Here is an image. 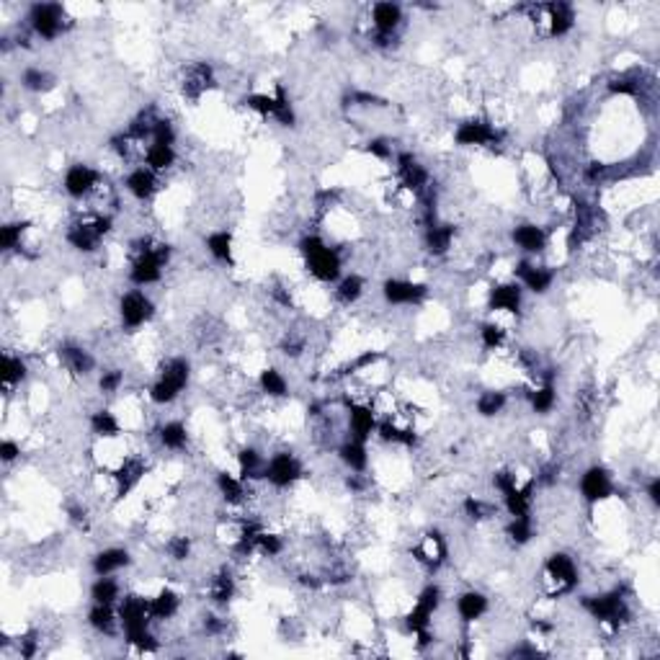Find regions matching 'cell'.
Masks as SVG:
<instances>
[{
	"instance_id": "1",
	"label": "cell",
	"mask_w": 660,
	"mask_h": 660,
	"mask_svg": "<svg viewBox=\"0 0 660 660\" xmlns=\"http://www.w3.org/2000/svg\"><path fill=\"white\" fill-rule=\"evenodd\" d=\"M297 250L305 261L307 274L320 284H336L344 276V253L328 245L322 235L307 233L297 243Z\"/></svg>"
},
{
	"instance_id": "2",
	"label": "cell",
	"mask_w": 660,
	"mask_h": 660,
	"mask_svg": "<svg viewBox=\"0 0 660 660\" xmlns=\"http://www.w3.org/2000/svg\"><path fill=\"white\" fill-rule=\"evenodd\" d=\"M191 382V362L186 356H171L165 359L155 371V379L147 387V400L153 405H173Z\"/></svg>"
},
{
	"instance_id": "3",
	"label": "cell",
	"mask_w": 660,
	"mask_h": 660,
	"mask_svg": "<svg viewBox=\"0 0 660 660\" xmlns=\"http://www.w3.org/2000/svg\"><path fill=\"white\" fill-rule=\"evenodd\" d=\"M581 607L591 619H596L601 627H608L611 632H619L632 619L630 601H627L622 588H611V591H604V593L583 596Z\"/></svg>"
},
{
	"instance_id": "4",
	"label": "cell",
	"mask_w": 660,
	"mask_h": 660,
	"mask_svg": "<svg viewBox=\"0 0 660 660\" xmlns=\"http://www.w3.org/2000/svg\"><path fill=\"white\" fill-rule=\"evenodd\" d=\"M27 27L31 36L44 39V42H57L73 27V19L68 16V8L60 3H36L28 8Z\"/></svg>"
},
{
	"instance_id": "5",
	"label": "cell",
	"mask_w": 660,
	"mask_h": 660,
	"mask_svg": "<svg viewBox=\"0 0 660 660\" xmlns=\"http://www.w3.org/2000/svg\"><path fill=\"white\" fill-rule=\"evenodd\" d=\"M581 583V570L576 557L568 553H555L545 562V591L550 599H560L565 593H573Z\"/></svg>"
},
{
	"instance_id": "6",
	"label": "cell",
	"mask_w": 660,
	"mask_h": 660,
	"mask_svg": "<svg viewBox=\"0 0 660 660\" xmlns=\"http://www.w3.org/2000/svg\"><path fill=\"white\" fill-rule=\"evenodd\" d=\"M305 477V465L291 449H279L266 454L264 485L274 490H290Z\"/></svg>"
},
{
	"instance_id": "7",
	"label": "cell",
	"mask_w": 660,
	"mask_h": 660,
	"mask_svg": "<svg viewBox=\"0 0 660 660\" xmlns=\"http://www.w3.org/2000/svg\"><path fill=\"white\" fill-rule=\"evenodd\" d=\"M116 315L124 330L137 333L142 330L153 317H155V302L150 299V294L145 290H127L124 294H119L116 299Z\"/></svg>"
},
{
	"instance_id": "8",
	"label": "cell",
	"mask_w": 660,
	"mask_h": 660,
	"mask_svg": "<svg viewBox=\"0 0 660 660\" xmlns=\"http://www.w3.org/2000/svg\"><path fill=\"white\" fill-rule=\"evenodd\" d=\"M405 24V11L397 3H374L370 5V27H371V42L382 50H390L393 42L397 39V31Z\"/></svg>"
},
{
	"instance_id": "9",
	"label": "cell",
	"mask_w": 660,
	"mask_h": 660,
	"mask_svg": "<svg viewBox=\"0 0 660 660\" xmlns=\"http://www.w3.org/2000/svg\"><path fill=\"white\" fill-rule=\"evenodd\" d=\"M104 186V173L96 171L88 163H73L65 168L62 176V191L73 199V202H88L93 199Z\"/></svg>"
},
{
	"instance_id": "10",
	"label": "cell",
	"mask_w": 660,
	"mask_h": 660,
	"mask_svg": "<svg viewBox=\"0 0 660 660\" xmlns=\"http://www.w3.org/2000/svg\"><path fill=\"white\" fill-rule=\"evenodd\" d=\"M503 137H505V134H503L493 122L473 116V119H467V122H462V124L457 127L454 142H457L459 147H496V145H501Z\"/></svg>"
},
{
	"instance_id": "11",
	"label": "cell",
	"mask_w": 660,
	"mask_h": 660,
	"mask_svg": "<svg viewBox=\"0 0 660 660\" xmlns=\"http://www.w3.org/2000/svg\"><path fill=\"white\" fill-rule=\"evenodd\" d=\"M425 297H428V287L421 282L402 279V276H390L382 282V299L390 307H418Z\"/></svg>"
},
{
	"instance_id": "12",
	"label": "cell",
	"mask_w": 660,
	"mask_h": 660,
	"mask_svg": "<svg viewBox=\"0 0 660 660\" xmlns=\"http://www.w3.org/2000/svg\"><path fill=\"white\" fill-rule=\"evenodd\" d=\"M513 279L521 284V290L531 291V294H547L555 284L557 274L553 266L537 264L534 258H521L516 268H513Z\"/></svg>"
},
{
	"instance_id": "13",
	"label": "cell",
	"mask_w": 660,
	"mask_h": 660,
	"mask_svg": "<svg viewBox=\"0 0 660 660\" xmlns=\"http://www.w3.org/2000/svg\"><path fill=\"white\" fill-rule=\"evenodd\" d=\"M578 490H581V498L588 505H599V503L608 501L616 490L611 473L601 465H593L588 470H583L581 480H578Z\"/></svg>"
},
{
	"instance_id": "14",
	"label": "cell",
	"mask_w": 660,
	"mask_h": 660,
	"mask_svg": "<svg viewBox=\"0 0 660 660\" xmlns=\"http://www.w3.org/2000/svg\"><path fill=\"white\" fill-rule=\"evenodd\" d=\"M413 560H416L418 565H423L428 573L441 570V565L449 560V545H447L444 534L436 531V529L425 531L421 537V542L413 547Z\"/></svg>"
},
{
	"instance_id": "15",
	"label": "cell",
	"mask_w": 660,
	"mask_h": 660,
	"mask_svg": "<svg viewBox=\"0 0 660 660\" xmlns=\"http://www.w3.org/2000/svg\"><path fill=\"white\" fill-rule=\"evenodd\" d=\"M524 294L521 284L516 279L498 282L488 290V310L490 313H505V315H521L524 307Z\"/></svg>"
},
{
	"instance_id": "16",
	"label": "cell",
	"mask_w": 660,
	"mask_h": 660,
	"mask_svg": "<svg viewBox=\"0 0 660 660\" xmlns=\"http://www.w3.org/2000/svg\"><path fill=\"white\" fill-rule=\"evenodd\" d=\"M57 362H60L62 371H68L70 377H78V379L93 374L96 367H99L93 351H88L85 346L73 344V341L60 344V348H57Z\"/></svg>"
},
{
	"instance_id": "17",
	"label": "cell",
	"mask_w": 660,
	"mask_h": 660,
	"mask_svg": "<svg viewBox=\"0 0 660 660\" xmlns=\"http://www.w3.org/2000/svg\"><path fill=\"white\" fill-rule=\"evenodd\" d=\"M511 245L516 250H521L527 258H534V256H542L547 250L550 233H547V227H542L537 222H519L511 230Z\"/></svg>"
},
{
	"instance_id": "18",
	"label": "cell",
	"mask_w": 660,
	"mask_h": 660,
	"mask_svg": "<svg viewBox=\"0 0 660 660\" xmlns=\"http://www.w3.org/2000/svg\"><path fill=\"white\" fill-rule=\"evenodd\" d=\"M124 191L132 196L134 202L145 204V202H153L155 194L160 191V176L153 173L147 165H134L132 171L124 176Z\"/></svg>"
},
{
	"instance_id": "19",
	"label": "cell",
	"mask_w": 660,
	"mask_h": 660,
	"mask_svg": "<svg viewBox=\"0 0 660 660\" xmlns=\"http://www.w3.org/2000/svg\"><path fill=\"white\" fill-rule=\"evenodd\" d=\"M28 379V364L27 359L11 348H5L0 354V385L5 395H13V390H19Z\"/></svg>"
},
{
	"instance_id": "20",
	"label": "cell",
	"mask_w": 660,
	"mask_h": 660,
	"mask_svg": "<svg viewBox=\"0 0 660 660\" xmlns=\"http://www.w3.org/2000/svg\"><path fill=\"white\" fill-rule=\"evenodd\" d=\"M454 240H457V227L451 222H433L428 227H423V248L428 256L433 258H444L454 248Z\"/></svg>"
},
{
	"instance_id": "21",
	"label": "cell",
	"mask_w": 660,
	"mask_h": 660,
	"mask_svg": "<svg viewBox=\"0 0 660 660\" xmlns=\"http://www.w3.org/2000/svg\"><path fill=\"white\" fill-rule=\"evenodd\" d=\"M132 562V553L127 547H104V550H99L93 555V560H91V570H93L96 578L99 576H119Z\"/></svg>"
},
{
	"instance_id": "22",
	"label": "cell",
	"mask_w": 660,
	"mask_h": 660,
	"mask_svg": "<svg viewBox=\"0 0 660 660\" xmlns=\"http://www.w3.org/2000/svg\"><path fill=\"white\" fill-rule=\"evenodd\" d=\"M454 608H457V616H459L462 624H475L490 611V599L477 588H467V591H462L457 596Z\"/></svg>"
},
{
	"instance_id": "23",
	"label": "cell",
	"mask_w": 660,
	"mask_h": 660,
	"mask_svg": "<svg viewBox=\"0 0 660 660\" xmlns=\"http://www.w3.org/2000/svg\"><path fill=\"white\" fill-rule=\"evenodd\" d=\"M336 457H338V462L344 465L348 473H356V475H367L370 473V444H364V441L344 439L336 447Z\"/></svg>"
},
{
	"instance_id": "24",
	"label": "cell",
	"mask_w": 660,
	"mask_h": 660,
	"mask_svg": "<svg viewBox=\"0 0 660 660\" xmlns=\"http://www.w3.org/2000/svg\"><path fill=\"white\" fill-rule=\"evenodd\" d=\"M155 439H158L160 449L171 451V454H181V451L188 449L191 444V433H188V425L179 418L173 421L160 423L155 428Z\"/></svg>"
},
{
	"instance_id": "25",
	"label": "cell",
	"mask_w": 660,
	"mask_h": 660,
	"mask_svg": "<svg viewBox=\"0 0 660 660\" xmlns=\"http://www.w3.org/2000/svg\"><path fill=\"white\" fill-rule=\"evenodd\" d=\"M88 431L101 441H116L122 436L124 425H122V418L111 408H96L88 416Z\"/></svg>"
},
{
	"instance_id": "26",
	"label": "cell",
	"mask_w": 660,
	"mask_h": 660,
	"mask_svg": "<svg viewBox=\"0 0 660 660\" xmlns=\"http://www.w3.org/2000/svg\"><path fill=\"white\" fill-rule=\"evenodd\" d=\"M181 604H184L181 593H179V591H173L171 585H163L158 593L150 599V614H153V622H155V624H160V622H171L173 616H179Z\"/></svg>"
},
{
	"instance_id": "27",
	"label": "cell",
	"mask_w": 660,
	"mask_h": 660,
	"mask_svg": "<svg viewBox=\"0 0 660 660\" xmlns=\"http://www.w3.org/2000/svg\"><path fill=\"white\" fill-rule=\"evenodd\" d=\"M88 627L101 637H116L122 632L119 624V611L111 604H93L88 611Z\"/></svg>"
},
{
	"instance_id": "28",
	"label": "cell",
	"mask_w": 660,
	"mask_h": 660,
	"mask_svg": "<svg viewBox=\"0 0 660 660\" xmlns=\"http://www.w3.org/2000/svg\"><path fill=\"white\" fill-rule=\"evenodd\" d=\"M179 163V150L173 145H158V142H147L142 150V165H147L153 173H168L173 165Z\"/></svg>"
},
{
	"instance_id": "29",
	"label": "cell",
	"mask_w": 660,
	"mask_h": 660,
	"mask_svg": "<svg viewBox=\"0 0 660 660\" xmlns=\"http://www.w3.org/2000/svg\"><path fill=\"white\" fill-rule=\"evenodd\" d=\"M204 250L211 256V261L225 266L235 264V240L230 230H211L204 238Z\"/></svg>"
},
{
	"instance_id": "30",
	"label": "cell",
	"mask_w": 660,
	"mask_h": 660,
	"mask_svg": "<svg viewBox=\"0 0 660 660\" xmlns=\"http://www.w3.org/2000/svg\"><path fill=\"white\" fill-rule=\"evenodd\" d=\"M258 390L264 393L268 400H287L291 395V387H290V379H287V374L282 370H276V367H266V370L258 371Z\"/></svg>"
},
{
	"instance_id": "31",
	"label": "cell",
	"mask_w": 660,
	"mask_h": 660,
	"mask_svg": "<svg viewBox=\"0 0 660 660\" xmlns=\"http://www.w3.org/2000/svg\"><path fill=\"white\" fill-rule=\"evenodd\" d=\"M19 85L28 91V93H50L57 85V78H54L50 70L39 68V65H28L21 70L19 76Z\"/></svg>"
},
{
	"instance_id": "32",
	"label": "cell",
	"mask_w": 660,
	"mask_h": 660,
	"mask_svg": "<svg viewBox=\"0 0 660 660\" xmlns=\"http://www.w3.org/2000/svg\"><path fill=\"white\" fill-rule=\"evenodd\" d=\"M124 588H122V581L116 578V576H99L93 585H91V601L93 604H111V607H116L119 601H122V593Z\"/></svg>"
},
{
	"instance_id": "33",
	"label": "cell",
	"mask_w": 660,
	"mask_h": 660,
	"mask_svg": "<svg viewBox=\"0 0 660 660\" xmlns=\"http://www.w3.org/2000/svg\"><path fill=\"white\" fill-rule=\"evenodd\" d=\"M364 291H367V282H364L362 274H344L336 282V299L344 307H354L364 297Z\"/></svg>"
},
{
	"instance_id": "34",
	"label": "cell",
	"mask_w": 660,
	"mask_h": 660,
	"mask_svg": "<svg viewBox=\"0 0 660 660\" xmlns=\"http://www.w3.org/2000/svg\"><path fill=\"white\" fill-rule=\"evenodd\" d=\"M28 230H31V222L28 219H13V222H5L0 227V248L3 253H19L27 243Z\"/></svg>"
},
{
	"instance_id": "35",
	"label": "cell",
	"mask_w": 660,
	"mask_h": 660,
	"mask_svg": "<svg viewBox=\"0 0 660 660\" xmlns=\"http://www.w3.org/2000/svg\"><path fill=\"white\" fill-rule=\"evenodd\" d=\"M508 402H511L508 393H503V390H485V393L477 395L475 410L480 418H496V416H501L503 410L508 408Z\"/></svg>"
},
{
	"instance_id": "36",
	"label": "cell",
	"mask_w": 660,
	"mask_h": 660,
	"mask_svg": "<svg viewBox=\"0 0 660 660\" xmlns=\"http://www.w3.org/2000/svg\"><path fill=\"white\" fill-rule=\"evenodd\" d=\"M477 338H480V346L482 351L493 354V351H501L505 338H508V330L503 328L498 320H485L480 328H477Z\"/></svg>"
},
{
	"instance_id": "37",
	"label": "cell",
	"mask_w": 660,
	"mask_h": 660,
	"mask_svg": "<svg viewBox=\"0 0 660 660\" xmlns=\"http://www.w3.org/2000/svg\"><path fill=\"white\" fill-rule=\"evenodd\" d=\"M124 382H127V374L124 370H104L99 374V393L104 397L119 395L124 390Z\"/></svg>"
},
{
	"instance_id": "38",
	"label": "cell",
	"mask_w": 660,
	"mask_h": 660,
	"mask_svg": "<svg viewBox=\"0 0 660 660\" xmlns=\"http://www.w3.org/2000/svg\"><path fill=\"white\" fill-rule=\"evenodd\" d=\"M191 550H194V542L186 534H173L165 542V555H168V560H173V562H186L191 557Z\"/></svg>"
},
{
	"instance_id": "39",
	"label": "cell",
	"mask_w": 660,
	"mask_h": 660,
	"mask_svg": "<svg viewBox=\"0 0 660 660\" xmlns=\"http://www.w3.org/2000/svg\"><path fill=\"white\" fill-rule=\"evenodd\" d=\"M21 441H16V439H11V436H5L3 441H0V462L3 465H13V462H19L21 459Z\"/></svg>"
},
{
	"instance_id": "40",
	"label": "cell",
	"mask_w": 660,
	"mask_h": 660,
	"mask_svg": "<svg viewBox=\"0 0 660 660\" xmlns=\"http://www.w3.org/2000/svg\"><path fill=\"white\" fill-rule=\"evenodd\" d=\"M645 498L650 501L653 508H658L660 505V477L653 475L648 480V485H645Z\"/></svg>"
}]
</instances>
